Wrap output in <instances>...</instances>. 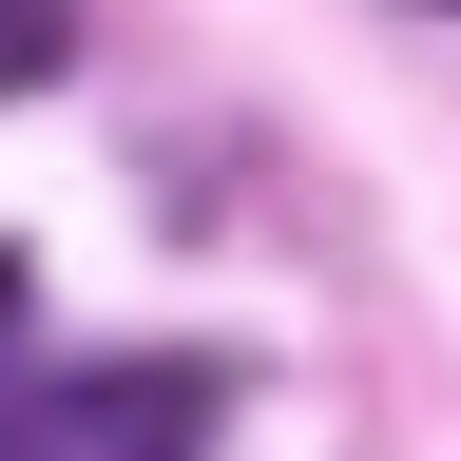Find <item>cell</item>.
<instances>
[{
    "label": "cell",
    "mask_w": 461,
    "mask_h": 461,
    "mask_svg": "<svg viewBox=\"0 0 461 461\" xmlns=\"http://www.w3.org/2000/svg\"><path fill=\"white\" fill-rule=\"evenodd\" d=\"M212 366H193V346H135V366H39L20 403H0V442H20V461H193L212 442Z\"/></svg>",
    "instance_id": "obj_1"
},
{
    "label": "cell",
    "mask_w": 461,
    "mask_h": 461,
    "mask_svg": "<svg viewBox=\"0 0 461 461\" xmlns=\"http://www.w3.org/2000/svg\"><path fill=\"white\" fill-rule=\"evenodd\" d=\"M58 58H77V0H0V96H39Z\"/></svg>",
    "instance_id": "obj_2"
}]
</instances>
